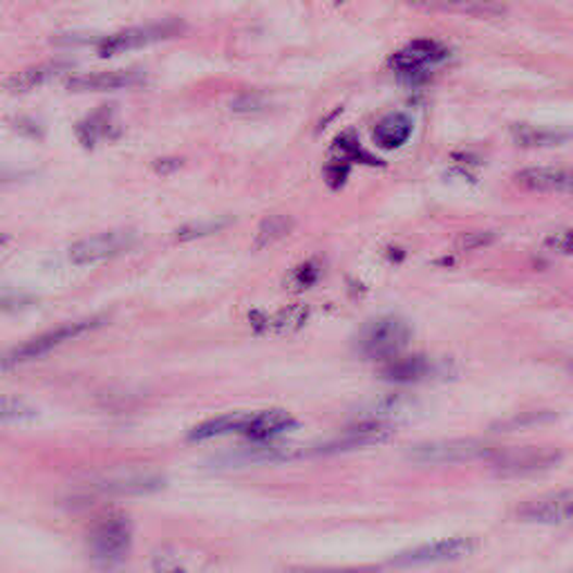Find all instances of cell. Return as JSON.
I'll return each instance as SVG.
<instances>
[{
	"mask_svg": "<svg viewBox=\"0 0 573 573\" xmlns=\"http://www.w3.org/2000/svg\"><path fill=\"white\" fill-rule=\"evenodd\" d=\"M5 368H10V363H8V357H0V370H5Z\"/></svg>",
	"mask_w": 573,
	"mask_h": 573,
	"instance_id": "obj_34",
	"label": "cell"
},
{
	"mask_svg": "<svg viewBox=\"0 0 573 573\" xmlns=\"http://www.w3.org/2000/svg\"><path fill=\"white\" fill-rule=\"evenodd\" d=\"M177 32H182V23L177 21H164V23H148V25H139V27H130V29H122L117 34H110L103 36L97 52L101 57H112V54H120V52H128L135 48H144L150 43H158L162 38H171Z\"/></svg>",
	"mask_w": 573,
	"mask_h": 573,
	"instance_id": "obj_4",
	"label": "cell"
},
{
	"mask_svg": "<svg viewBox=\"0 0 573 573\" xmlns=\"http://www.w3.org/2000/svg\"><path fill=\"white\" fill-rule=\"evenodd\" d=\"M545 247L553 253L560 256H573V226L564 228V232H558L545 240Z\"/></svg>",
	"mask_w": 573,
	"mask_h": 573,
	"instance_id": "obj_27",
	"label": "cell"
},
{
	"mask_svg": "<svg viewBox=\"0 0 573 573\" xmlns=\"http://www.w3.org/2000/svg\"><path fill=\"white\" fill-rule=\"evenodd\" d=\"M25 173L21 171H14V169H5V166H0V186L3 184H12L16 179H21Z\"/></svg>",
	"mask_w": 573,
	"mask_h": 573,
	"instance_id": "obj_32",
	"label": "cell"
},
{
	"mask_svg": "<svg viewBox=\"0 0 573 573\" xmlns=\"http://www.w3.org/2000/svg\"><path fill=\"white\" fill-rule=\"evenodd\" d=\"M518 515L538 524H569L573 522V488L528 500L518 507Z\"/></svg>",
	"mask_w": 573,
	"mask_h": 573,
	"instance_id": "obj_10",
	"label": "cell"
},
{
	"mask_svg": "<svg viewBox=\"0 0 573 573\" xmlns=\"http://www.w3.org/2000/svg\"><path fill=\"white\" fill-rule=\"evenodd\" d=\"M289 232H291V220H289V217H285V215H272V217H266V220L260 224V228H258L256 247H258V249L270 247V245L283 240Z\"/></svg>",
	"mask_w": 573,
	"mask_h": 573,
	"instance_id": "obj_23",
	"label": "cell"
},
{
	"mask_svg": "<svg viewBox=\"0 0 573 573\" xmlns=\"http://www.w3.org/2000/svg\"><path fill=\"white\" fill-rule=\"evenodd\" d=\"M141 82L144 74L139 70H108V72L74 74L67 79L65 88L70 92H110V90L135 88Z\"/></svg>",
	"mask_w": 573,
	"mask_h": 573,
	"instance_id": "obj_11",
	"label": "cell"
},
{
	"mask_svg": "<svg viewBox=\"0 0 573 573\" xmlns=\"http://www.w3.org/2000/svg\"><path fill=\"white\" fill-rule=\"evenodd\" d=\"M348 173H350V166L340 164V162H332V164L327 166V182H329V186L338 188V186L346 184Z\"/></svg>",
	"mask_w": 573,
	"mask_h": 573,
	"instance_id": "obj_31",
	"label": "cell"
},
{
	"mask_svg": "<svg viewBox=\"0 0 573 573\" xmlns=\"http://www.w3.org/2000/svg\"><path fill=\"white\" fill-rule=\"evenodd\" d=\"M319 276H321V262L319 260H310V262L296 266V270L289 276V283H291L294 289H308V287H312L319 281Z\"/></svg>",
	"mask_w": 573,
	"mask_h": 573,
	"instance_id": "obj_25",
	"label": "cell"
},
{
	"mask_svg": "<svg viewBox=\"0 0 573 573\" xmlns=\"http://www.w3.org/2000/svg\"><path fill=\"white\" fill-rule=\"evenodd\" d=\"M220 226H222V222L198 224V226H186V228H182V232H177V238H179V240H188V238H198V236H209V234H215Z\"/></svg>",
	"mask_w": 573,
	"mask_h": 573,
	"instance_id": "obj_30",
	"label": "cell"
},
{
	"mask_svg": "<svg viewBox=\"0 0 573 573\" xmlns=\"http://www.w3.org/2000/svg\"><path fill=\"white\" fill-rule=\"evenodd\" d=\"M571 137H573V133L558 130V128H540V126H526V124L513 126V139L520 146H526V148L558 146V144H564Z\"/></svg>",
	"mask_w": 573,
	"mask_h": 573,
	"instance_id": "obj_19",
	"label": "cell"
},
{
	"mask_svg": "<svg viewBox=\"0 0 573 573\" xmlns=\"http://www.w3.org/2000/svg\"><path fill=\"white\" fill-rule=\"evenodd\" d=\"M410 325L399 316H384L368 323L361 332L359 348L374 361H393L408 346Z\"/></svg>",
	"mask_w": 573,
	"mask_h": 573,
	"instance_id": "obj_2",
	"label": "cell"
},
{
	"mask_svg": "<svg viewBox=\"0 0 573 573\" xmlns=\"http://www.w3.org/2000/svg\"><path fill=\"white\" fill-rule=\"evenodd\" d=\"M36 410L25 403L18 397H0V422L3 424H18L27 422V419H34Z\"/></svg>",
	"mask_w": 573,
	"mask_h": 573,
	"instance_id": "obj_24",
	"label": "cell"
},
{
	"mask_svg": "<svg viewBox=\"0 0 573 573\" xmlns=\"http://www.w3.org/2000/svg\"><path fill=\"white\" fill-rule=\"evenodd\" d=\"M296 426H298V422L287 410H262V412L249 414V422H247L242 435H247L256 444H264V441H272L274 437H278V435H283Z\"/></svg>",
	"mask_w": 573,
	"mask_h": 573,
	"instance_id": "obj_12",
	"label": "cell"
},
{
	"mask_svg": "<svg viewBox=\"0 0 573 573\" xmlns=\"http://www.w3.org/2000/svg\"><path fill=\"white\" fill-rule=\"evenodd\" d=\"M249 414L251 412H236V414H224V416L209 419V422H204V424H200L190 431L188 439L190 441H207V439L222 437V435L242 433L247 422H249Z\"/></svg>",
	"mask_w": 573,
	"mask_h": 573,
	"instance_id": "obj_17",
	"label": "cell"
},
{
	"mask_svg": "<svg viewBox=\"0 0 573 573\" xmlns=\"http://www.w3.org/2000/svg\"><path fill=\"white\" fill-rule=\"evenodd\" d=\"M488 452L490 450L475 439H448L414 446L410 450V460L416 464H457L475 460V457H484Z\"/></svg>",
	"mask_w": 573,
	"mask_h": 573,
	"instance_id": "obj_7",
	"label": "cell"
},
{
	"mask_svg": "<svg viewBox=\"0 0 573 573\" xmlns=\"http://www.w3.org/2000/svg\"><path fill=\"white\" fill-rule=\"evenodd\" d=\"M412 128L414 126H412V120L408 117V114H403V112H390V114H386V117L374 126L372 141L378 148L395 150V148H401L410 139Z\"/></svg>",
	"mask_w": 573,
	"mask_h": 573,
	"instance_id": "obj_16",
	"label": "cell"
},
{
	"mask_svg": "<svg viewBox=\"0 0 573 573\" xmlns=\"http://www.w3.org/2000/svg\"><path fill=\"white\" fill-rule=\"evenodd\" d=\"M332 162H340L350 166L352 162H361V164H378V160H374L372 155H368V152L361 148L359 139L352 135V133H346L340 135L336 141H334V160Z\"/></svg>",
	"mask_w": 573,
	"mask_h": 573,
	"instance_id": "obj_20",
	"label": "cell"
},
{
	"mask_svg": "<svg viewBox=\"0 0 573 573\" xmlns=\"http://www.w3.org/2000/svg\"><path fill=\"white\" fill-rule=\"evenodd\" d=\"M493 240H495L493 232H471V234L462 236L460 249L462 251H477V249H484V247L493 245Z\"/></svg>",
	"mask_w": 573,
	"mask_h": 573,
	"instance_id": "obj_28",
	"label": "cell"
},
{
	"mask_svg": "<svg viewBox=\"0 0 573 573\" xmlns=\"http://www.w3.org/2000/svg\"><path fill=\"white\" fill-rule=\"evenodd\" d=\"M515 182L540 194H573V171L564 169H524L515 175Z\"/></svg>",
	"mask_w": 573,
	"mask_h": 573,
	"instance_id": "obj_14",
	"label": "cell"
},
{
	"mask_svg": "<svg viewBox=\"0 0 573 573\" xmlns=\"http://www.w3.org/2000/svg\"><path fill=\"white\" fill-rule=\"evenodd\" d=\"M553 414L551 412H524V414H518L513 419H507V422H502L498 428L502 431H515V428H531V426H538V424H545V422H551Z\"/></svg>",
	"mask_w": 573,
	"mask_h": 573,
	"instance_id": "obj_26",
	"label": "cell"
},
{
	"mask_svg": "<svg viewBox=\"0 0 573 573\" xmlns=\"http://www.w3.org/2000/svg\"><path fill=\"white\" fill-rule=\"evenodd\" d=\"M179 166H182L179 160H158V162H155V171H158V173H169V171H175V169H179Z\"/></svg>",
	"mask_w": 573,
	"mask_h": 573,
	"instance_id": "obj_33",
	"label": "cell"
},
{
	"mask_svg": "<svg viewBox=\"0 0 573 573\" xmlns=\"http://www.w3.org/2000/svg\"><path fill=\"white\" fill-rule=\"evenodd\" d=\"M431 372V363L426 357H406V359H393L381 372L386 381L393 384H414V381L424 378Z\"/></svg>",
	"mask_w": 573,
	"mask_h": 573,
	"instance_id": "obj_18",
	"label": "cell"
},
{
	"mask_svg": "<svg viewBox=\"0 0 573 573\" xmlns=\"http://www.w3.org/2000/svg\"><path fill=\"white\" fill-rule=\"evenodd\" d=\"M112 126H114L112 124V112L108 108H103V110L90 114V117L84 124H79V128H76V135H79V139L86 146H92L99 139L108 137V133H110Z\"/></svg>",
	"mask_w": 573,
	"mask_h": 573,
	"instance_id": "obj_21",
	"label": "cell"
},
{
	"mask_svg": "<svg viewBox=\"0 0 573 573\" xmlns=\"http://www.w3.org/2000/svg\"><path fill=\"white\" fill-rule=\"evenodd\" d=\"M152 571L155 573H186V569L171 553H158L155 558H152Z\"/></svg>",
	"mask_w": 573,
	"mask_h": 573,
	"instance_id": "obj_29",
	"label": "cell"
},
{
	"mask_svg": "<svg viewBox=\"0 0 573 573\" xmlns=\"http://www.w3.org/2000/svg\"><path fill=\"white\" fill-rule=\"evenodd\" d=\"M448 57L446 48L433 38H419V41L408 43L403 50L395 52L388 65L399 72L403 79H414L416 84L424 82V74L428 72V65L439 63Z\"/></svg>",
	"mask_w": 573,
	"mask_h": 573,
	"instance_id": "obj_6",
	"label": "cell"
},
{
	"mask_svg": "<svg viewBox=\"0 0 573 573\" xmlns=\"http://www.w3.org/2000/svg\"><path fill=\"white\" fill-rule=\"evenodd\" d=\"M393 437V428L384 422H361L342 433L334 444L321 448V452H342V450H357L365 446H376L381 441H388Z\"/></svg>",
	"mask_w": 573,
	"mask_h": 573,
	"instance_id": "obj_13",
	"label": "cell"
},
{
	"mask_svg": "<svg viewBox=\"0 0 573 573\" xmlns=\"http://www.w3.org/2000/svg\"><path fill=\"white\" fill-rule=\"evenodd\" d=\"M308 314H310V310L304 308V304H291V308L283 310L278 316L264 319V323H262L260 327H262V329H272V332H278V334L294 332V329L302 327V323H304V321H308Z\"/></svg>",
	"mask_w": 573,
	"mask_h": 573,
	"instance_id": "obj_22",
	"label": "cell"
},
{
	"mask_svg": "<svg viewBox=\"0 0 573 573\" xmlns=\"http://www.w3.org/2000/svg\"><path fill=\"white\" fill-rule=\"evenodd\" d=\"M137 242L133 232H103L90 238H84L70 247V262L74 264H95L101 260H110L128 251Z\"/></svg>",
	"mask_w": 573,
	"mask_h": 573,
	"instance_id": "obj_8",
	"label": "cell"
},
{
	"mask_svg": "<svg viewBox=\"0 0 573 573\" xmlns=\"http://www.w3.org/2000/svg\"><path fill=\"white\" fill-rule=\"evenodd\" d=\"M72 65L65 61H48V63H38V65H29L16 74H12L10 79L5 82V88L12 92H29L34 88H41L48 82L57 79V76L70 72Z\"/></svg>",
	"mask_w": 573,
	"mask_h": 573,
	"instance_id": "obj_15",
	"label": "cell"
},
{
	"mask_svg": "<svg viewBox=\"0 0 573 573\" xmlns=\"http://www.w3.org/2000/svg\"><path fill=\"white\" fill-rule=\"evenodd\" d=\"M92 560L101 566H117L130 551L133 526L124 513H105L90 531Z\"/></svg>",
	"mask_w": 573,
	"mask_h": 573,
	"instance_id": "obj_1",
	"label": "cell"
},
{
	"mask_svg": "<svg viewBox=\"0 0 573 573\" xmlns=\"http://www.w3.org/2000/svg\"><path fill=\"white\" fill-rule=\"evenodd\" d=\"M103 323V319H86V321H74V323H65L52 332H46L41 336H36V338H29L25 340L21 348H16L14 352L5 354L8 357V363L10 365H16V363H23V361H34V359H41L43 354L52 352L54 348L63 346V342L76 338V336H82L86 332H92L97 329L99 325Z\"/></svg>",
	"mask_w": 573,
	"mask_h": 573,
	"instance_id": "obj_5",
	"label": "cell"
},
{
	"mask_svg": "<svg viewBox=\"0 0 573 573\" xmlns=\"http://www.w3.org/2000/svg\"><path fill=\"white\" fill-rule=\"evenodd\" d=\"M560 452L543 446H520L493 452V471L502 477H526L549 471L560 462Z\"/></svg>",
	"mask_w": 573,
	"mask_h": 573,
	"instance_id": "obj_3",
	"label": "cell"
},
{
	"mask_svg": "<svg viewBox=\"0 0 573 573\" xmlns=\"http://www.w3.org/2000/svg\"><path fill=\"white\" fill-rule=\"evenodd\" d=\"M473 551H475V540L471 538H446V540L428 543L422 547H414L410 551H403L393 562L395 566H422V564L460 560Z\"/></svg>",
	"mask_w": 573,
	"mask_h": 573,
	"instance_id": "obj_9",
	"label": "cell"
}]
</instances>
